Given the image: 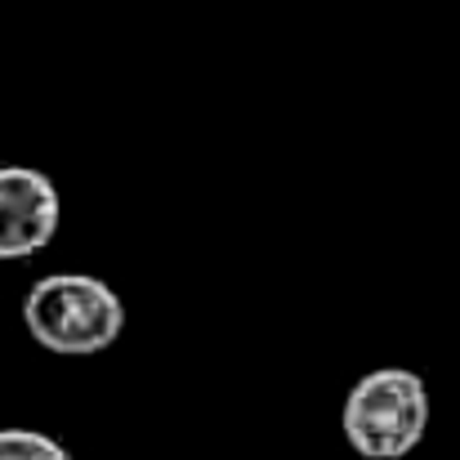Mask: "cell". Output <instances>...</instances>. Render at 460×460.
I'll use <instances>...</instances> for the list:
<instances>
[{
    "mask_svg": "<svg viewBox=\"0 0 460 460\" xmlns=\"http://www.w3.org/2000/svg\"><path fill=\"white\" fill-rule=\"evenodd\" d=\"M63 224V197L36 165H0V260L40 255Z\"/></svg>",
    "mask_w": 460,
    "mask_h": 460,
    "instance_id": "3",
    "label": "cell"
},
{
    "mask_svg": "<svg viewBox=\"0 0 460 460\" xmlns=\"http://www.w3.org/2000/svg\"><path fill=\"white\" fill-rule=\"evenodd\" d=\"M0 460H72V452L40 429H0Z\"/></svg>",
    "mask_w": 460,
    "mask_h": 460,
    "instance_id": "4",
    "label": "cell"
},
{
    "mask_svg": "<svg viewBox=\"0 0 460 460\" xmlns=\"http://www.w3.org/2000/svg\"><path fill=\"white\" fill-rule=\"evenodd\" d=\"M22 326L54 358H94L121 340L126 305L94 273H49L27 291Z\"/></svg>",
    "mask_w": 460,
    "mask_h": 460,
    "instance_id": "1",
    "label": "cell"
},
{
    "mask_svg": "<svg viewBox=\"0 0 460 460\" xmlns=\"http://www.w3.org/2000/svg\"><path fill=\"white\" fill-rule=\"evenodd\" d=\"M344 443L362 460H407L429 434V385L407 367H376L349 394L340 411Z\"/></svg>",
    "mask_w": 460,
    "mask_h": 460,
    "instance_id": "2",
    "label": "cell"
}]
</instances>
